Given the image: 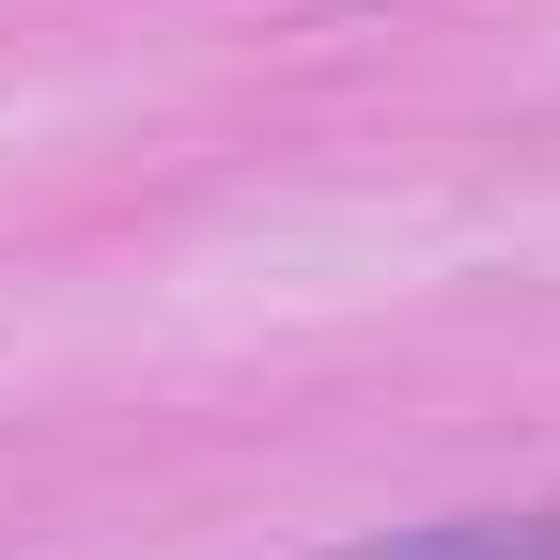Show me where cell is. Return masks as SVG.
<instances>
[{
  "label": "cell",
  "instance_id": "cell-1",
  "mask_svg": "<svg viewBox=\"0 0 560 560\" xmlns=\"http://www.w3.org/2000/svg\"><path fill=\"white\" fill-rule=\"evenodd\" d=\"M342 560H560V514H452V529H389Z\"/></svg>",
  "mask_w": 560,
  "mask_h": 560
}]
</instances>
